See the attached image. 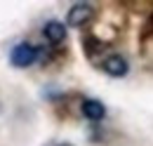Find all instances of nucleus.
Instances as JSON below:
<instances>
[{
  "instance_id": "2",
  "label": "nucleus",
  "mask_w": 153,
  "mask_h": 146,
  "mask_svg": "<svg viewBox=\"0 0 153 146\" xmlns=\"http://www.w3.org/2000/svg\"><path fill=\"white\" fill-rule=\"evenodd\" d=\"M92 17H94V7H92V5H87V2H78V5H73V7L68 10L66 21H68V26L80 28V26H85Z\"/></svg>"
},
{
  "instance_id": "1",
  "label": "nucleus",
  "mask_w": 153,
  "mask_h": 146,
  "mask_svg": "<svg viewBox=\"0 0 153 146\" xmlns=\"http://www.w3.org/2000/svg\"><path fill=\"white\" fill-rule=\"evenodd\" d=\"M38 54H40V50H38V47H33L31 42H19V45L12 50V54H10V61H12L17 69H26V66L36 64Z\"/></svg>"
},
{
  "instance_id": "5",
  "label": "nucleus",
  "mask_w": 153,
  "mask_h": 146,
  "mask_svg": "<svg viewBox=\"0 0 153 146\" xmlns=\"http://www.w3.org/2000/svg\"><path fill=\"white\" fill-rule=\"evenodd\" d=\"M82 115H85L87 120H101V118L106 115V109H104V104L97 101V99H85V101H82Z\"/></svg>"
},
{
  "instance_id": "6",
  "label": "nucleus",
  "mask_w": 153,
  "mask_h": 146,
  "mask_svg": "<svg viewBox=\"0 0 153 146\" xmlns=\"http://www.w3.org/2000/svg\"><path fill=\"white\" fill-rule=\"evenodd\" d=\"M59 146H73V144H59Z\"/></svg>"
},
{
  "instance_id": "4",
  "label": "nucleus",
  "mask_w": 153,
  "mask_h": 146,
  "mask_svg": "<svg viewBox=\"0 0 153 146\" xmlns=\"http://www.w3.org/2000/svg\"><path fill=\"white\" fill-rule=\"evenodd\" d=\"M42 36L47 38L50 42H64V38H66V26L57 21V19H52V21H47L45 26H42Z\"/></svg>"
},
{
  "instance_id": "3",
  "label": "nucleus",
  "mask_w": 153,
  "mask_h": 146,
  "mask_svg": "<svg viewBox=\"0 0 153 146\" xmlns=\"http://www.w3.org/2000/svg\"><path fill=\"white\" fill-rule=\"evenodd\" d=\"M101 69L111 78H123V75H127V71H130V64H127V59L123 54H108L101 61Z\"/></svg>"
}]
</instances>
